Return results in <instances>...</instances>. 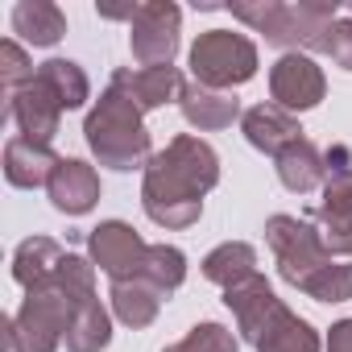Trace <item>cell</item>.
I'll return each mask as SVG.
<instances>
[{
	"instance_id": "obj_11",
	"label": "cell",
	"mask_w": 352,
	"mask_h": 352,
	"mask_svg": "<svg viewBox=\"0 0 352 352\" xmlns=\"http://www.w3.org/2000/svg\"><path fill=\"white\" fill-rule=\"evenodd\" d=\"M270 96L286 112H307L327 96V79L311 54H282L270 71Z\"/></svg>"
},
{
	"instance_id": "obj_19",
	"label": "cell",
	"mask_w": 352,
	"mask_h": 352,
	"mask_svg": "<svg viewBox=\"0 0 352 352\" xmlns=\"http://www.w3.org/2000/svg\"><path fill=\"white\" fill-rule=\"evenodd\" d=\"M63 257H67V249H63L58 241H50V236H30V241H21L17 253H13V278H17V286L34 290V286L50 282V278L58 274Z\"/></svg>"
},
{
	"instance_id": "obj_21",
	"label": "cell",
	"mask_w": 352,
	"mask_h": 352,
	"mask_svg": "<svg viewBox=\"0 0 352 352\" xmlns=\"http://www.w3.org/2000/svg\"><path fill=\"white\" fill-rule=\"evenodd\" d=\"M253 274H257V249L245 245V241H228V245H220L204 257V278L224 286V290L249 282Z\"/></svg>"
},
{
	"instance_id": "obj_22",
	"label": "cell",
	"mask_w": 352,
	"mask_h": 352,
	"mask_svg": "<svg viewBox=\"0 0 352 352\" xmlns=\"http://www.w3.org/2000/svg\"><path fill=\"white\" fill-rule=\"evenodd\" d=\"M112 344V319L108 311L100 307V298L83 302L71 319V331H67V352H104Z\"/></svg>"
},
{
	"instance_id": "obj_13",
	"label": "cell",
	"mask_w": 352,
	"mask_h": 352,
	"mask_svg": "<svg viewBox=\"0 0 352 352\" xmlns=\"http://www.w3.org/2000/svg\"><path fill=\"white\" fill-rule=\"evenodd\" d=\"M241 129H245V141L270 157L286 153L294 141H302V124L294 120V112L278 108V104H257L241 116Z\"/></svg>"
},
{
	"instance_id": "obj_12",
	"label": "cell",
	"mask_w": 352,
	"mask_h": 352,
	"mask_svg": "<svg viewBox=\"0 0 352 352\" xmlns=\"http://www.w3.org/2000/svg\"><path fill=\"white\" fill-rule=\"evenodd\" d=\"M50 204L63 216H87L100 204V174L83 157H63L58 170L50 174Z\"/></svg>"
},
{
	"instance_id": "obj_20",
	"label": "cell",
	"mask_w": 352,
	"mask_h": 352,
	"mask_svg": "<svg viewBox=\"0 0 352 352\" xmlns=\"http://www.w3.org/2000/svg\"><path fill=\"white\" fill-rule=\"evenodd\" d=\"M13 34H21L30 46H54L67 34V17L50 0H21L13 9Z\"/></svg>"
},
{
	"instance_id": "obj_18",
	"label": "cell",
	"mask_w": 352,
	"mask_h": 352,
	"mask_svg": "<svg viewBox=\"0 0 352 352\" xmlns=\"http://www.w3.org/2000/svg\"><path fill=\"white\" fill-rule=\"evenodd\" d=\"M112 315L124 323V327H133V331H141V327H149L153 319H157V311H162V302H166V294L157 290V286H149L145 278H133V282H112Z\"/></svg>"
},
{
	"instance_id": "obj_25",
	"label": "cell",
	"mask_w": 352,
	"mask_h": 352,
	"mask_svg": "<svg viewBox=\"0 0 352 352\" xmlns=\"http://www.w3.org/2000/svg\"><path fill=\"white\" fill-rule=\"evenodd\" d=\"M162 352H241V340L224 323H195L179 344H170Z\"/></svg>"
},
{
	"instance_id": "obj_15",
	"label": "cell",
	"mask_w": 352,
	"mask_h": 352,
	"mask_svg": "<svg viewBox=\"0 0 352 352\" xmlns=\"http://www.w3.org/2000/svg\"><path fill=\"white\" fill-rule=\"evenodd\" d=\"M179 108H183V120L199 133H216V129H228L236 116H241V100L232 91H216V87H204V83H187L183 96H179Z\"/></svg>"
},
{
	"instance_id": "obj_5",
	"label": "cell",
	"mask_w": 352,
	"mask_h": 352,
	"mask_svg": "<svg viewBox=\"0 0 352 352\" xmlns=\"http://www.w3.org/2000/svg\"><path fill=\"white\" fill-rule=\"evenodd\" d=\"M141 116L145 112L137 108V100L120 83L104 87V96L96 100V108L83 120V137H87V145H91L100 166L120 170V174L149 166L153 145H149V129H145Z\"/></svg>"
},
{
	"instance_id": "obj_29",
	"label": "cell",
	"mask_w": 352,
	"mask_h": 352,
	"mask_svg": "<svg viewBox=\"0 0 352 352\" xmlns=\"http://www.w3.org/2000/svg\"><path fill=\"white\" fill-rule=\"evenodd\" d=\"M327 352H352V319L331 323V331H327Z\"/></svg>"
},
{
	"instance_id": "obj_6",
	"label": "cell",
	"mask_w": 352,
	"mask_h": 352,
	"mask_svg": "<svg viewBox=\"0 0 352 352\" xmlns=\"http://www.w3.org/2000/svg\"><path fill=\"white\" fill-rule=\"evenodd\" d=\"M336 13H340L336 0H298V5L261 0V5H232L236 21L257 30L270 46H282L286 54L327 50V34L336 25Z\"/></svg>"
},
{
	"instance_id": "obj_2",
	"label": "cell",
	"mask_w": 352,
	"mask_h": 352,
	"mask_svg": "<svg viewBox=\"0 0 352 352\" xmlns=\"http://www.w3.org/2000/svg\"><path fill=\"white\" fill-rule=\"evenodd\" d=\"M96 298V265L67 253L58 274L34 290H25L21 311L5 323L13 352H58L71 331V319L83 302Z\"/></svg>"
},
{
	"instance_id": "obj_17",
	"label": "cell",
	"mask_w": 352,
	"mask_h": 352,
	"mask_svg": "<svg viewBox=\"0 0 352 352\" xmlns=\"http://www.w3.org/2000/svg\"><path fill=\"white\" fill-rule=\"evenodd\" d=\"M274 166H278L282 187L294 191V195H311L315 187L327 183V157H323V149H319L315 141H307V137L294 141L286 153H278Z\"/></svg>"
},
{
	"instance_id": "obj_3",
	"label": "cell",
	"mask_w": 352,
	"mask_h": 352,
	"mask_svg": "<svg viewBox=\"0 0 352 352\" xmlns=\"http://www.w3.org/2000/svg\"><path fill=\"white\" fill-rule=\"evenodd\" d=\"M265 241L278 257V274L286 286L302 290L315 302H348L352 298V261H336L319 241V228L298 216H270Z\"/></svg>"
},
{
	"instance_id": "obj_1",
	"label": "cell",
	"mask_w": 352,
	"mask_h": 352,
	"mask_svg": "<svg viewBox=\"0 0 352 352\" xmlns=\"http://www.w3.org/2000/svg\"><path fill=\"white\" fill-rule=\"evenodd\" d=\"M220 183V157L204 137H174L162 153L149 157L145 183H141V208L157 228L183 232L195 228L204 216V195Z\"/></svg>"
},
{
	"instance_id": "obj_14",
	"label": "cell",
	"mask_w": 352,
	"mask_h": 352,
	"mask_svg": "<svg viewBox=\"0 0 352 352\" xmlns=\"http://www.w3.org/2000/svg\"><path fill=\"white\" fill-rule=\"evenodd\" d=\"M112 83H120L137 100L141 112H153V108H162L170 100H179L183 87H187V79L174 71V67H137V71L133 67H116L112 71Z\"/></svg>"
},
{
	"instance_id": "obj_23",
	"label": "cell",
	"mask_w": 352,
	"mask_h": 352,
	"mask_svg": "<svg viewBox=\"0 0 352 352\" xmlns=\"http://www.w3.org/2000/svg\"><path fill=\"white\" fill-rule=\"evenodd\" d=\"M38 79L63 100V108L71 112V108H83L87 104V96H91V83H87V75H83V67L79 63H71V58H46L42 67H38Z\"/></svg>"
},
{
	"instance_id": "obj_8",
	"label": "cell",
	"mask_w": 352,
	"mask_h": 352,
	"mask_svg": "<svg viewBox=\"0 0 352 352\" xmlns=\"http://www.w3.org/2000/svg\"><path fill=\"white\" fill-rule=\"evenodd\" d=\"M179 30H183V13L170 0H149L137 5V17L129 25V50L141 67H170L179 54Z\"/></svg>"
},
{
	"instance_id": "obj_4",
	"label": "cell",
	"mask_w": 352,
	"mask_h": 352,
	"mask_svg": "<svg viewBox=\"0 0 352 352\" xmlns=\"http://www.w3.org/2000/svg\"><path fill=\"white\" fill-rule=\"evenodd\" d=\"M224 307L232 311L241 340L249 348H257V352H319L323 348L319 331L307 319H298L274 294V286L261 274H253L249 282L224 290Z\"/></svg>"
},
{
	"instance_id": "obj_30",
	"label": "cell",
	"mask_w": 352,
	"mask_h": 352,
	"mask_svg": "<svg viewBox=\"0 0 352 352\" xmlns=\"http://www.w3.org/2000/svg\"><path fill=\"white\" fill-rule=\"evenodd\" d=\"M348 13H352V5H348Z\"/></svg>"
},
{
	"instance_id": "obj_28",
	"label": "cell",
	"mask_w": 352,
	"mask_h": 352,
	"mask_svg": "<svg viewBox=\"0 0 352 352\" xmlns=\"http://www.w3.org/2000/svg\"><path fill=\"white\" fill-rule=\"evenodd\" d=\"M327 54H331L336 67L352 71V17L331 25V34H327Z\"/></svg>"
},
{
	"instance_id": "obj_10",
	"label": "cell",
	"mask_w": 352,
	"mask_h": 352,
	"mask_svg": "<svg viewBox=\"0 0 352 352\" xmlns=\"http://www.w3.org/2000/svg\"><path fill=\"white\" fill-rule=\"evenodd\" d=\"M63 100L34 75L21 91H13L9 100H5V112H0V120H13L17 124V133L25 137V141H34V145H50L54 137H58V129H63Z\"/></svg>"
},
{
	"instance_id": "obj_26",
	"label": "cell",
	"mask_w": 352,
	"mask_h": 352,
	"mask_svg": "<svg viewBox=\"0 0 352 352\" xmlns=\"http://www.w3.org/2000/svg\"><path fill=\"white\" fill-rule=\"evenodd\" d=\"M34 75H38V71L30 67L25 50H21L13 38H5V42H0V83H5V100H9L13 91H21V87H25Z\"/></svg>"
},
{
	"instance_id": "obj_9",
	"label": "cell",
	"mask_w": 352,
	"mask_h": 352,
	"mask_svg": "<svg viewBox=\"0 0 352 352\" xmlns=\"http://www.w3.org/2000/svg\"><path fill=\"white\" fill-rule=\"evenodd\" d=\"M87 253H91V265H100L112 282L141 278V270L149 261V245L124 220H104L100 228H91L87 232Z\"/></svg>"
},
{
	"instance_id": "obj_24",
	"label": "cell",
	"mask_w": 352,
	"mask_h": 352,
	"mask_svg": "<svg viewBox=\"0 0 352 352\" xmlns=\"http://www.w3.org/2000/svg\"><path fill=\"white\" fill-rule=\"evenodd\" d=\"M141 278L170 298L174 290L187 282V257H183V249H174V245H149V261H145Z\"/></svg>"
},
{
	"instance_id": "obj_7",
	"label": "cell",
	"mask_w": 352,
	"mask_h": 352,
	"mask_svg": "<svg viewBox=\"0 0 352 352\" xmlns=\"http://www.w3.org/2000/svg\"><path fill=\"white\" fill-rule=\"evenodd\" d=\"M257 75V46L232 30H208L191 46V79L216 91L241 87Z\"/></svg>"
},
{
	"instance_id": "obj_16",
	"label": "cell",
	"mask_w": 352,
	"mask_h": 352,
	"mask_svg": "<svg viewBox=\"0 0 352 352\" xmlns=\"http://www.w3.org/2000/svg\"><path fill=\"white\" fill-rule=\"evenodd\" d=\"M58 153L50 145H34L25 137H13L5 145V179L21 191H34V187H50V174L58 170Z\"/></svg>"
},
{
	"instance_id": "obj_27",
	"label": "cell",
	"mask_w": 352,
	"mask_h": 352,
	"mask_svg": "<svg viewBox=\"0 0 352 352\" xmlns=\"http://www.w3.org/2000/svg\"><path fill=\"white\" fill-rule=\"evenodd\" d=\"M315 228H319V241L327 245L331 257H352V212L340 216V220H323Z\"/></svg>"
}]
</instances>
